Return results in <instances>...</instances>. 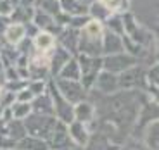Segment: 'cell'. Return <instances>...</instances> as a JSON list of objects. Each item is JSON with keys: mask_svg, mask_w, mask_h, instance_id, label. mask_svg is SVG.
Wrapping results in <instances>:
<instances>
[{"mask_svg": "<svg viewBox=\"0 0 159 150\" xmlns=\"http://www.w3.org/2000/svg\"><path fill=\"white\" fill-rule=\"evenodd\" d=\"M102 35L104 26L97 21L88 23L78 31V54L88 57H102Z\"/></svg>", "mask_w": 159, "mask_h": 150, "instance_id": "cell-1", "label": "cell"}, {"mask_svg": "<svg viewBox=\"0 0 159 150\" xmlns=\"http://www.w3.org/2000/svg\"><path fill=\"white\" fill-rule=\"evenodd\" d=\"M57 119L54 116L48 114H30L28 117L23 121L24 130H26V135L30 136H35V138H40L43 142H48L52 131L56 128Z\"/></svg>", "mask_w": 159, "mask_h": 150, "instance_id": "cell-2", "label": "cell"}, {"mask_svg": "<svg viewBox=\"0 0 159 150\" xmlns=\"http://www.w3.org/2000/svg\"><path fill=\"white\" fill-rule=\"evenodd\" d=\"M76 60H78L80 73H81L80 83L87 91H90L93 88L95 78L102 71V57H88V55H80L78 54Z\"/></svg>", "mask_w": 159, "mask_h": 150, "instance_id": "cell-3", "label": "cell"}, {"mask_svg": "<svg viewBox=\"0 0 159 150\" xmlns=\"http://www.w3.org/2000/svg\"><path fill=\"white\" fill-rule=\"evenodd\" d=\"M52 83L56 86V90L61 93L66 102L71 105H76L78 102H83L88 99V91L81 86L80 81H71V79H61V78H52Z\"/></svg>", "mask_w": 159, "mask_h": 150, "instance_id": "cell-4", "label": "cell"}, {"mask_svg": "<svg viewBox=\"0 0 159 150\" xmlns=\"http://www.w3.org/2000/svg\"><path fill=\"white\" fill-rule=\"evenodd\" d=\"M118 85H119V90L145 91L147 90V85H145V67L135 64L133 67L126 69L125 73H121L118 76Z\"/></svg>", "mask_w": 159, "mask_h": 150, "instance_id": "cell-5", "label": "cell"}, {"mask_svg": "<svg viewBox=\"0 0 159 150\" xmlns=\"http://www.w3.org/2000/svg\"><path fill=\"white\" fill-rule=\"evenodd\" d=\"M47 93L50 95V100H52V114L57 121L64 122V124H69L73 121V105L69 102L61 97V93L56 90L54 83H52V79L47 81Z\"/></svg>", "mask_w": 159, "mask_h": 150, "instance_id": "cell-6", "label": "cell"}, {"mask_svg": "<svg viewBox=\"0 0 159 150\" xmlns=\"http://www.w3.org/2000/svg\"><path fill=\"white\" fill-rule=\"evenodd\" d=\"M135 64H137L135 57L128 55L126 52H119V54H114V55L102 57V71H107V73L119 76L121 73L133 67Z\"/></svg>", "mask_w": 159, "mask_h": 150, "instance_id": "cell-7", "label": "cell"}, {"mask_svg": "<svg viewBox=\"0 0 159 150\" xmlns=\"http://www.w3.org/2000/svg\"><path fill=\"white\" fill-rule=\"evenodd\" d=\"M47 145H48V150H75L76 148L68 135V126L61 121L56 122V128L52 131Z\"/></svg>", "mask_w": 159, "mask_h": 150, "instance_id": "cell-8", "label": "cell"}, {"mask_svg": "<svg viewBox=\"0 0 159 150\" xmlns=\"http://www.w3.org/2000/svg\"><path fill=\"white\" fill-rule=\"evenodd\" d=\"M93 91H97L99 95H114L116 91H119V85H118V76L112 74L107 71H100L99 76L95 78V83H93Z\"/></svg>", "mask_w": 159, "mask_h": 150, "instance_id": "cell-9", "label": "cell"}, {"mask_svg": "<svg viewBox=\"0 0 159 150\" xmlns=\"http://www.w3.org/2000/svg\"><path fill=\"white\" fill-rule=\"evenodd\" d=\"M66 126H68V135H69V138H71V142L75 143V147L85 148L88 140H90V135H92L87 124L73 119V121L69 122V124H66Z\"/></svg>", "mask_w": 159, "mask_h": 150, "instance_id": "cell-10", "label": "cell"}, {"mask_svg": "<svg viewBox=\"0 0 159 150\" xmlns=\"http://www.w3.org/2000/svg\"><path fill=\"white\" fill-rule=\"evenodd\" d=\"M26 38V26L19 23H7L2 36V45L9 47H17V45Z\"/></svg>", "mask_w": 159, "mask_h": 150, "instance_id": "cell-11", "label": "cell"}, {"mask_svg": "<svg viewBox=\"0 0 159 150\" xmlns=\"http://www.w3.org/2000/svg\"><path fill=\"white\" fill-rule=\"evenodd\" d=\"M71 57L73 55L68 50H64L61 45H56L54 50L50 52V59H48V73H50V78H56Z\"/></svg>", "mask_w": 159, "mask_h": 150, "instance_id": "cell-12", "label": "cell"}, {"mask_svg": "<svg viewBox=\"0 0 159 150\" xmlns=\"http://www.w3.org/2000/svg\"><path fill=\"white\" fill-rule=\"evenodd\" d=\"M78 31L80 29L66 26V28H62L61 33L57 35V45H61L64 50H68L73 57L78 55Z\"/></svg>", "mask_w": 159, "mask_h": 150, "instance_id": "cell-13", "label": "cell"}, {"mask_svg": "<svg viewBox=\"0 0 159 150\" xmlns=\"http://www.w3.org/2000/svg\"><path fill=\"white\" fill-rule=\"evenodd\" d=\"M73 117H75V121L88 124V122H92L97 117L95 105H93L88 99L83 100V102H78L76 105H73Z\"/></svg>", "mask_w": 159, "mask_h": 150, "instance_id": "cell-14", "label": "cell"}, {"mask_svg": "<svg viewBox=\"0 0 159 150\" xmlns=\"http://www.w3.org/2000/svg\"><path fill=\"white\" fill-rule=\"evenodd\" d=\"M123 52V36L114 35V33H109L104 29L102 35V57L106 55H114Z\"/></svg>", "mask_w": 159, "mask_h": 150, "instance_id": "cell-15", "label": "cell"}, {"mask_svg": "<svg viewBox=\"0 0 159 150\" xmlns=\"http://www.w3.org/2000/svg\"><path fill=\"white\" fill-rule=\"evenodd\" d=\"M31 45H33V50L42 52V54H50L54 50V47L57 45V38L50 33L38 31L31 38Z\"/></svg>", "mask_w": 159, "mask_h": 150, "instance_id": "cell-16", "label": "cell"}, {"mask_svg": "<svg viewBox=\"0 0 159 150\" xmlns=\"http://www.w3.org/2000/svg\"><path fill=\"white\" fill-rule=\"evenodd\" d=\"M140 142L147 147L149 150H159V122L152 121L143 128L140 135Z\"/></svg>", "mask_w": 159, "mask_h": 150, "instance_id": "cell-17", "label": "cell"}, {"mask_svg": "<svg viewBox=\"0 0 159 150\" xmlns=\"http://www.w3.org/2000/svg\"><path fill=\"white\" fill-rule=\"evenodd\" d=\"M59 11L69 17L88 16V7L80 4L78 0H59Z\"/></svg>", "mask_w": 159, "mask_h": 150, "instance_id": "cell-18", "label": "cell"}, {"mask_svg": "<svg viewBox=\"0 0 159 150\" xmlns=\"http://www.w3.org/2000/svg\"><path fill=\"white\" fill-rule=\"evenodd\" d=\"M31 112L33 114H48V116H54L52 114V100H50V95L45 91L42 95H36L35 99L31 100Z\"/></svg>", "mask_w": 159, "mask_h": 150, "instance_id": "cell-19", "label": "cell"}, {"mask_svg": "<svg viewBox=\"0 0 159 150\" xmlns=\"http://www.w3.org/2000/svg\"><path fill=\"white\" fill-rule=\"evenodd\" d=\"M33 14H35V7H28V5H17L12 14L9 16V23H19V24H30L33 19Z\"/></svg>", "mask_w": 159, "mask_h": 150, "instance_id": "cell-20", "label": "cell"}, {"mask_svg": "<svg viewBox=\"0 0 159 150\" xmlns=\"http://www.w3.org/2000/svg\"><path fill=\"white\" fill-rule=\"evenodd\" d=\"M5 136L14 143H17L21 138H24L26 136V130H24L23 121H19V119H11V121H7Z\"/></svg>", "mask_w": 159, "mask_h": 150, "instance_id": "cell-21", "label": "cell"}, {"mask_svg": "<svg viewBox=\"0 0 159 150\" xmlns=\"http://www.w3.org/2000/svg\"><path fill=\"white\" fill-rule=\"evenodd\" d=\"M56 78L71 79V81H80V78H81V73H80V66H78V60H76V57H71V59L66 62V66L61 69V73L56 76Z\"/></svg>", "mask_w": 159, "mask_h": 150, "instance_id": "cell-22", "label": "cell"}, {"mask_svg": "<svg viewBox=\"0 0 159 150\" xmlns=\"http://www.w3.org/2000/svg\"><path fill=\"white\" fill-rule=\"evenodd\" d=\"M14 148L16 150H48V145H47V142H43V140L26 135L24 138H21L19 142L14 145Z\"/></svg>", "mask_w": 159, "mask_h": 150, "instance_id": "cell-23", "label": "cell"}, {"mask_svg": "<svg viewBox=\"0 0 159 150\" xmlns=\"http://www.w3.org/2000/svg\"><path fill=\"white\" fill-rule=\"evenodd\" d=\"M99 2H102L104 7L111 14H118V16H123V14L130 12L131 5H133L131 0H99Z\"/></svg>", "mask_w": 159, "mask_h": 150, "instance_id": "cell-24", "label": "cell"}, {"mask_svg": "<svg viewBox=\"0 0 159 150\" xmlns=\"http://www.w3.org/2000/svg\"><path fill=\"white\" fill-rule=\"evenodd\" d=\"M19 59V52L16 47H9V45H2L0 48V66L4 67H14Z\"/></svg>", "mask_w": 159, "mask_h": 150, "instance_id": "cell-25", "label": "cell"}, {"mask_svg": "<svg viewBox=\"0 0 159 150\" xmlns=\"http://www.w3.org/2000/svg\"><path fill=\"white\" fill-rule=\"evenodd\" d=\"M109 16H111V12L104 7V4L99 2V0H95V2H92L88 5V17L92 21H97V23L104 24V21L109 19Z\"/></svg>", "mask_w": 159, "mask_h": 150, "instance_id": "cell-26", "label": "cell"}, {"mask_svg": "<svg viewBox=\"0 0 159 150\" xmlns=\"http://www.w3.org/2000/svg\"><path fill=\"white\" fill-rule=\"evenodd\" d=\"M104 29L109 33H114V35H119L123 36L125 31H123V21H121V16H118V14H111L109 16V19L104 21Z\"/></svg>", "mask_w": 159, "mask_h": 150, "instance_id": "cell-27", "label": "cell"}, {"mask_svg": "<svg viewBox=\"0 0 159 150\" xmlns=\"http://www.w3.org/2000/svg\"><path fill=\"white\" fill-rule=\"evenodd\" d=\"M11 114L12 119H19V121H24L31 114V105L30 104H21V102H14L11 105Z\"/></svg>", "mask_w": 159, "mask_h": 150, "instance_id": "cell-28", "label": "cell"}, {"mask_svg": "<svg viewBox=\"0 0 159 150\" xmlns=\"http://www.w3.org/2000/svg\"><path fill=\"white\" fill-rule=\"evenodd\" d=\"M26 88H28V90L36 97V95H42V93L47 91V81H42V79H31V81H28Z\"/></svg>", "mask_w": 159, "mask_h": 150, "instance_id": "cell-29", "label": "cell"}, {"mask_svg": "<svg viewBox=\"0 0 159 150\" xmlns=\"http://www.w3.org/2000/svg\"><path fill=\"white\" fill-rule=\"evenodd\" d=\"M119 150H149L147 147L143 145L140 140H135V138H128L126 142L123 143V147Z\"/></svg>", "mask_w": 159, "mask_h": 150, "instance_id": "cell-30", "label": "cell"}, {"mask_svg": "<svg viewBox=\"0 0 159 150\" xmlns=\"http://www.w3.org/2000/svg\"><path fill=\"white\" fill-rule=\"evenodd\" d=\"M33 99H35V95H33L28 88H23L21 91L16 93V102H21V104H31Z\"/></svg>", "mask_w": 159, "mask_h": 150, "instance_id": "cell-31", "label": "cell"}, {"mask_svg": "<svg viewBox=\"0 0 159 150\" xmlns=\"http://www.w3.org/2000/svg\"><path fill=\"white\" fill-rule=\"evenodd\" d=\"M45 2H57V0H35V7H40V5L45 4Z\"/></svg>", "mask_w": 159, "mask_h": 150, "instance_id": "cell-32", "label": "cell"}, {"mask_svg": "<svg viewBox=\"0 0 159 150\" xmlns=\"http://www.w3.org/2000/svg\"><path fill=\"white\" fill-rule=\"evenodd\" d=\"M78 2H80V4H83V5H87V7H88V5H90L92 2H95V0H78Z\"/></svg>", "mask_w": 159, "mask_h": 150, "instance_id": "cell-33", "label": "cell"}, {"mask_svg": "<svg viewBox=\"0 0 159 150\" xmlns=\"http://www.w3.org/2000/svg\"><path fill=\"white\" fill-rule=\"evenodd\" d=\"M75 150H85V148H78V147H76V148Z\"/></svg>", "mask_w": 159, "mask_h": 150, "instance_id": "cell-34", "label": "cell"}, {"mask_svg": "<svg viewBox=\"0 0 159 150\" xmlns=\"http://www.w3.org/2000/svg\"><path fill=\"white\" fill-rule=\"evenodd\" d=\"M0 48H2V45H0Z\"/></svg>", "mask_w": 159, "mask_h": 150, "instance_id": "cell-35", "label": "cell"}, {"mask_svg": "<svg viewBox=\"0 0 159 150\" xmlns=\"http://www.w3.org/2000/svg\"><path fill=\"white\" fill-rule=\"evenodd\" d=\"M12 150H16V148H12Z\"/></svg>", "mask_w": 159, "mask_h": 150, "instance_id": "cell-36", "label": "cell"}]
</instances>
